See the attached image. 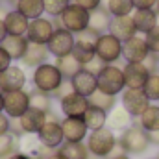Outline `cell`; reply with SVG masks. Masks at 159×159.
Wrapping results in <instances>:
<instances>
[{
    "mask_svg": "<svg viewBox=\"0 0 159 159\" xmlns=\"http://www.w3.org/2000/svg\"><path fill=\"white\" fill-rule=\"evenodd\" d=\"M87 150L93 157L96 159H109L111 152L117 148L119 144V137L115 135L113 129H109L107 126L102 128V129H96V131H89L87 135Z\"/></svg>",
    "mask_w": 159,
    "mask_h": 159,
    "instance_id": "obj_1",
    "label": "cell"
},
{
    "mask_svg": "<svg viewBox=\"0 0 159 159\" xmlns=\"http://www.w3.org/2000/svg\"><path fill=\"white\" fill-rule=\"evenodd\" d=\"M119 144L128 156H143L150 146V135L144 131L137 122H133L129 128H126L119 137Z\"/></svg>",
    "mask_w": 159,
    "mask_h": 159,
    "instance_id": "obj_2",
    "label": "cell"
},
{
    "mask_svg": "<svg viewBox=\"0 0 159 159\" xmlns=\"http://www.w3.org/2000/svg\"><path fill=\"white\" fill-rule=\"evenodd\" d=\"M63 74L59 72V69L56 67V63H43L37 69H34V74H32V85L35 91L41 93H46V94H52L57 91V87L63 83Z\"/></svg>",
    "mask_w": 159,
    "mask_h": 159,
    "instance_id": "obj_3",
    "label": "cell"
},
{
    "mask_svg": "<svg viewBox=\"0 0 159 159\" xmlns=\"http://www.w3.org/2000/svg\"><path fill=\"white\" fill-rule=\"evenodd\" d=\"M96 81H98V91L111 94V96L122 94V91L126 89L124 70L119 65H106L100 70V74L96 76Z\"/></svg>",
    "mask_w": 159,
    "mask_h": 159,
    "instance_id": "obj_4",
    "label": "cell"
},
{
    "mask_svg": "<svg viewBox=\"0 0 159 159\" xmlns=\"http://www.w3.org/2000/svg\"><path fill=\"white\" fill-rule=\"evenodd\" d=\"M89 17H91V11H87L83 7H80L78 4L70 2L67 6V9L59 15V22H61V28L78 35L80 32L89 28Z\"/></svg>",
    "mask_w": 159,
    "mask_h": 159,
    "instance_id": "obj_5",
    "label": "cell"
},
{
    "mask_svg": "<svg viewBox=\"0 0 159 159\" xmlns=\"http://www.w3.org/2000/svg\"><path fill=\"white\" fill-rule=\"evenodd\" d=\"M150 104L152 102L143 89H124L120 94V106L131 115V119H139L150 107Z\"/></svg>",
    "mask_w": 159,
    "mask_h": 159,
    "instance_id": "obj_6",
    "label": "cell"
},
{
    "mask_svg": "<svg viewBox=\"0 0 159 159\" xmlns=\"http://www.w3.org/2000/svg\"><path fill=\"white\" fill-rule=\"evenodd\" d=\"M94 52H96V57L102 59L106 65H115L122 57V41H119L115 35H111L109 32L102 34L98 37Z\"/></svg>",
    "mask_w": 159,
    "mask_h": 159,
    "instance_id": "obj_7",
    "label": "cell"
},
{
    "mask_svg": "<svg viewBox=\"0 0 159 159\" xmlns=\"http://www.w3.org/2000/svg\"><path fill=\"white\" fill-rule=\"evenodd\" d=\"M74 44H76V35L74 34H70L65 28H56L50 41L46 43V48H48L50 56H54L57 59V57H65V56L72 54Z\"/></svg>",
    "mask_w": 159,
    "mask_h": 159,
    "instance_id": "obj_8",
    "label": "cell"
},
{
    "mask_svg": "<svg viewBox=\"0 0 159 159\" xmlns=\"http://www.w3.org/2000/svg\"><path fill=\"white\" fill-rule=\"evenodd\" d=\"M30 109V91L20 89L13 93H4V113L9 119H20Z\"/></svg>",
    "mask_w": 159,
    "mask_h": 159,
    "instance_id": "obj_9",
    "label": "cell"
},
{
    "mask_svg": "<svg viewBox=\"0 0 159 159\" xmlns=\"http://www.w3.org/2000/svg\"><path fill=\"white\" fill-rule=\"evenodd\" d=\"M150 56V48L143 35H135L131 39L122 43V57L126 63H144L146 57Z\"/></svg>",
    "mask_w": 159,
    "mask_h": 159,
    "instance_id": "obj_10",
    "label": "cell"
},
{
    "mask_svg": "<svg viewBox=\"0 0 159 159\" xmlns=\"http://www.w3.org/2000/svg\"><path fill=\"white\" fill-rule=\"evenodd\" d=\"M54 32H56V26H54L52 19L50 17H39L35 20H30L26 39L30 43H35V44H46Z\"/></svg>",
    "mask_w": 159,
    "mask_h": 159,
    "instance_id": "obj_11",
    "label": "cell"
},
{
    "mask_svg": "<svg viewBox=\"0 0 159 159\" xmlns=\"http://www.w3.org/2000/svg\"><path fill=\"white\" fill-rule=\"evenodd\" d=\"M26 70L20 65H11L9 69H6L0 74V91L2 93H13V91H20L26 87Z\"/></svg>",
    "mask_w": 159,
    "mask_h": 159,
    "instance_id": "obj_12",
    "label": "cell"
},
{
    "mask_svg": "<svg viewBox=\"0 0 159 159\" xmlns=\"http://www.w3.org/2000/svg\"><path fill=\"white\" fill-rule=\"evenodd\" d=\"M41 144L57 150L63 143H65V135L61 129V120H46V124L43 126L37 133Z\"/></svg>",
    "mask_w": 159,
    "mask_h": 159,
    "instance_id": "obj_13",
    "label": "cell"
},
{
    "mask_svg": "<svg viewBox=\"0 0 159 159\" xmlns=\"http://www.w3.org/2000/svg\"><path fill=\"white\" fill-rule=\"evenodd\" d=\"M61 129L65 135V143H85L89 135L85 122L80 117H65L61 120Z\"/></svg>",
    "mask_w": 159,
    "mask_h": 159,
    "instance_id": "obj_14",
    "label": "cell"
},
{
    "mask_svg": "<svg viewBox=\"0 0 159 159\" xmlns=\"http://www.w3.org/2000/svg\"><path fill=\"white\" fill-rule=\"evenodd\" d=\"M122 70L126 80V89H143L146 80L152 74L144 63H126Z\"/></svg>",
    "mask_w": 159,
    "mask_h": 159,
    "instance_id": "obj_15",
    "label": "cell"
},
{
    "mask_svg": "<svg viewBox=\"0 0 159 159\" xmlns=\"http://www.w3.org/2000/svg\"><path fill=\"white\" fill-rule=\"evenodd\" d=\"M87 109H89V98L81 96L78 93H72V94L59 100V111L63 113V117H80V119H83Z\"/></svg>",
    "mask_w": 159,
    "mask_h": 159,
    "instance_id": "obj_16",
    "label": "cell"
},
{
    "mask_svg": "<svg viewBox=\"0 0 159 159\" xmlns=\"http://www.w3.org/2000/svg\"><path fill=\"white\" fill-rule=\"evenodd\" d=\"M131 19L137 28V34H143V35L152 32L159 24V13L156 9H135L131 13Z\"/></svg>",
    "mask_w": 159,
    "mask_h": 159,
    "instance_id": "obj_17",
    "label": "cell"
},
{
    "mask_svg": "<svg viewBox=\"0 0 159 159\" xmlns=\"http://www.w3.org/2000/svg\"><path fill=\"white\" fill-rule=\"evenodd\" d=\"M109 34L115 35L122 43L131 39V37H135L137 35V28L133 24L131 15H128V17H113L111 24H109Z\"/></svg>",
    "mask_w": 159,
    "mask_h": 159,
    "instance_id": "obj_18",
    "label": "cell"
},
{
    "mask_svg": "<svg viewBox=\"0 0 159 159\" xmlns=\"http://www.w3.org/2000/svg\"><path fill=\"white\" fill-rule=\"evenodd\" d=\"M48 120V115L44 111H39V109H34L30 107L20 119H19V124L22 128V133H39V129L46 124Z\"/></svg>",
    "mask_w": 159,
    "mask_h": 159,
    "instance_id": "obj_19",
    "label": "cell"
},
{
    "mask_svg": "<svg viewBox=\"0 0 159 159\" xmlns=\"http://www.w3.org/2000/svg\"><path fill=\"white\" fill-rule=\"evenodd\" d=\"M2 19H4L7 35H26L28 26H30V20L24 15H20L17 9H7Z\"/></svg>",
    "mask_w": 159,
    "mask_h": 159,
    "instance_id": "obj_20",
    "label": "cell"
},
{
    "mask_svg": "<svg viewBox=\"0 0 159 159\" xmlns=\"http://www.w3.org/2000/svg\"><path fill=\"white\" fill-rule=\"evenodd\" d=\"M48 57H50V52L46 48V44H35V43H30L28 44V50L22 57V65L28 67V69H37L43 63H48Z\"/></svg>",
    "mask_w": 159,
    "mask_h": 159,
    "instance_id": "obj_21",
    "label": "cell"
},
{
    "mask_svg": "<svg viewBox=\"0 0 159 159\" xmlns=\"http://www.w3.org/2000/svg\"><path fill=\"white\" fill-rule=\"evenodd\" d=\"M70 81H72L74 93H78V94L85 96V98H89L93 93H96V91H98V81H96V76H94V74H91V72H87L85 69H83V70H80L78 74L70 80Z\"/></svg>",
    "mask_w": 159,
    "mask_h": 159,
    "instance_id": "obj_22",
    "label": "cell"
},
{
    "mask_svg": "<svg viewBox=\"0 0 159 159\" xmlns=\"http://www.w3.org/2000/svg\"><path fill=\"white\" fill-rule=\"evenodd\" d=\"M28 44H30V41L26 39V35H7L2 43V48L9 54V57L13 61H22V57L28 50Z\"/></svg>",
    "mask_w": 159,
    "mask_h": 159,
    "instance_id": "obj_23",
    "label": "cell"
},
{
    "mask_svg": "<svg viewBox=\"0 0 159 159\" xmlns=\"http://www.w3.org/2000/svg\"><path fill=\"white\" fill-rule=\"evenodd\" d=\"M15 9L28 20H35L39 17H44V0H17Z\"/></svg>",
    "mask_w": 159,
    "mask_h": 159,
    "instance_id": "obj_24",
    "label": "cell"
},
{
    "mask_svg": "<svg viewBox=\"0 0 159 159\" xmlns=\"http://www.w3.org/2000/svg\"><path fill=\"white\" fill-rule=\"evenodd\" d=\"M107 117H109L107 111L94 107V106H89V109L83 115V122H85L89 131H96V129H102L107 126Z\"/></svg>",
    "mask_w": 159,
    "mask_h": 159,
    "instance_id": "obj_25",
    "label": "cell"
},
{
    "mask_svg": "<svg viewBox=\"0 0 159 159\" xmlns=\"http://www.w3.org/2000/svg\"><path fill=\"white\" fill-rule=\"evenodd\" d=\"M111 19H113V17L109 15V11H107L104 6H100L98 9L91 11V17H89V28L94 30V32H98L100 35H102V34H107V32H109Z\"/></svg>",
    "mask_w": 159,
    "mask_h": 159,
    "instance_id": "obj_26",
    "label": "cell"
},
{
    "mask_svg": "<svg viewBox=\"0 0 159 159\" xmlns=\"http://www.w3.org/2000/svg\"><path fill=\"white\" fill-rule=\"evenodd\" d=\"M133 124V119H131V115L122 107V106H119V107H115L111 113H109V117H107V128L109 129H113V131H124L126 128H129Z\"/></svg>",
    "mask_w": 159,
    "mask_h": 159,
    "instance_id": "obj_27",
    "label": "cell"
},
{
    "mask_svg": "<svg viewBox=\"0 0 159 159\" xmlns=\"http://www.w3.org/2000/svg\"><path fill=\"white\" fill-rule=\"evenodd\" d=\"M57 152H59V156L63 159H89L91 157L85 143H63L57 148Z\"/></svg>",
    "mask_w": 159,
    "mask_h": 159,
    "instance_id": "obj_28",
    "label": "cell"
},
{
    "mask_svg": "<svg viewBox=\"0 0 159 159\" xmlns=\"http://www.w3.org/2000/svg\"><path fill=\"white\" fill-rule=\"evenodd\" d=\"M56 67L59 69V72L63 74V78H67V80H72L80 70H83V65L80 63L72 54H69L65 57H57L56 59Z\"/></svg>",
    "mask_w": 159,
    "mask_h": 159,
    "instance_id": "obj_29",
    "label": "cell"
},
{
    "mask_svg": "<svg viewBox=\"0 0 159 159\" xmlns=\"http://www.w3.org/2000/svg\"><path fill=\"white\" fill-rule=\"evenodd\" d=\"M144 131L152 133V131H157L159 129V106L156 104H150V107L135 120Z\"/></svg>",
    "mask_w": 159,
    "mask_h": 159,
    "instance_id": "obj_30",
    "label": "cell"
},
{
    "mask_svg": "<svg viewBox=\"0 0 159 159\" xmlns=\"http://www.w3.org/2000/svg\"><path fill=\"white\" fill-rule=\"evenodd\" d=\"M102 6L109 11L111 17H128L135 11L131 0H104Z\"/></svg>",
    "mask_w": 159,
    "mask_h": 159,
    "instance_id": "obj_31",
    "label": "cell"
},
{
    "mask_svg": "<svg viewBox=\"0 0 159 159\" xmlns=\"http://www.w3.org/2000/svg\"><path fill=\"white\" fill-rule=\"evenodd\" d=\"M41 146H43V144H41L37 133H24V135L19 137V150H20L22 154L30 156V157H35V156L39 154Z\"/></svg>",
    "mask_w": 159,
    "mask_h": 159,
    "instance_id": "obj_32",
    "label": "cell"
},
{
    "mask_svg": "<svg viewBox=\"0 0 159 159\" xmlns=\"http://www.w3.org/2000/svg\"><path fill=\"white\" fill-rule=\"evenodd\" d=\"M89 106H94V107H100L107 113H111L115 107H117V96H111V94H106L102 91H96L89 96Z\"/></svg>",
    "mask_w": 159,
    "mask_h": 159,
    "instance_id": "obj_33",
    "label": "cell"
},
{
    "mask_svg": "<svg viewBox=\"0 0 159 159\" xmlns=\"http://www.w3.org/2000/svg\"><path fill=\"white\" fill-rule=\"evenodd\" d=\"M54 98L52 94H46V93H41V91H30V107L34 109H39V111H44V113H50L52 111V104Z\"/></svg>",
    "mask_w": 159,
    "mask_h": 159,
    "instance_id": "obj_34",
    "label": "cell"
},
{
    "mask_svg": "<svg viewBox=\"0 0 159 159\" xmlns=\"http://www.w3.org/2000/svg\"><path fill=\"white\" fill-rule=\"evenodd\" d=\"M17 152H20L19 150V135H13V133L0 135V159L11 157Z\"/></svg>",
    "mask_w": 159,
    "mask_h": 159,
    "instance_id": "obj_35",
    "label": "cell"
},
{
    "mask_svg": "<svg viewBox=\"0 0 159 159\" xmlns=\"http://www.w3.org/2000/svg\"><path fill=\"white\" fill-rule=\"evenodd\" d=\"M70 2L72 0H44V13L50 19H56V17H59L67 9V6Z\"/></svg>",
    "mask_w": 159,
    "mask_h": 159,
    "instance_id": "obj_36",
    "label": "cell"
},
{
    "mask_svg": "<svg viewBox=\"0 0 159 159\" xmlns=\"http://www.w3.org/2000/svg\"><path fill=\"white\" fill-rule=\"evenodd\" d=\"M144 94L148 96L150 102H159V72L150 74V78L146 80L144 87H143Z\"/></svg>",
    "mask_w": 159,
    "mask_h": 159,
    "instance_id": "obj_37",
    "label": "cell"
},
{
    "mask_svg": "<svg viewBox=\"0 0 159 159\" xmlns=\"http://www.w3.org/2000/svg\"><path fill=\"white\" fill-rule=\"evenodd\" d=\"M72 56L85 67L89 61H93V59L96 57V52H94V48H89V46H83V44L76 43V44H74V50H72Z\"/></svg>",
    "mask_w": 159,
    "mask_h": 159,
    "instance_id": "obj_38",
    "label": "cell"
},
{
    "mask_svg": "<svg viewBox=\"0 0 159 159\" xmlns=\"http://www.w3.org/2000/svg\"><path fill=\"white\" fill-rule=\"evenodd\" d=\"M98 37H100V34H98V32H94V30L87 28V30L80 32L78 35H76V43H80V44H83V46H89V48H94V50H96Z\"/></svg>",
    "mask_w": 159,
    "mask_h": 159,
    "instance_id": "obj_39",
    "label": "cell"
},
{
    "mask_svg": "<svg viewBox=\"0 0 159 159\" xmlns=\"http://www.w3.org/2000/svg\"><path fill=\"white\" fill-rule=\"evenodd\" d=\"M144 41H146V44H148V48H150V54L159 56V24L152 30V32H148V34L144 35Z\"/></svg>",
    "mask_w": 159,
    "mask_h": 159,
    "instance_id": "obj_40",
    "label": "cell"
},
{
    "mask_svg": "<svg viewBox=\"0 0 159 159\" xmlns=\"http://www.w3.org/2000/svg\"><path fill=\"white\" fill-rule=\"evenodd\" d=\"M74 93V87H72V81L70 80H63V83L57 87V91L56 93H52V98H56L57 102L61 100V98H65V96H69V94H72Z\"/></svg>",
    "mask_w": 159,
    "mask_h": 159,
    "instance_id": "obj_41",
    "label": "cell"
},
{
    "mask_svg": "<svg viewBox=\"0 0 159 159\" xmlns=\"http://www.w3.org/2000/svg\"><path fill=\"white\" fill-rule=\"evenodd\" d=\"M104 67H106V63H104L102 59H98V57H94V59H93V61H89V63H87V65H85L83 69H85L87 72H91V74H94V76H98V74H100V70H102Z\"/></svg>",
    "mask_w": 159,
    "mask_h": 159,
    "instance_id": "obj_42",
    "label": "cell"
},
{
    "mask_svg": "<svg viewBox=\"0 0 159 159\" xmlns=\"http://www.w3.org/2000/svg\"><path fill=\"white\" fill-rule=\"evenodd\" d=\"M74 4H78L80 7H83V9H87V11H94V9H98L100 6H102V2L104 0H72Z\"/></svg>",
    "mask_w": 159,
    "mask_h": 159,
    "instance_id": "obj_43",
    "label": "cell"
},
{
    "mask_svg": "<svg viewBox=\"0 0 159 159\" xmlns=\"http://www.w3.org/2000/svg\"><path fill=\"white\" fill-rule=\"evenodd\" d=\"M13 65V59L9 57V54L2 48V44H0V74L6 70V69H9Z\"/></svg>",
    "mask_w": 159,
    "mask_h": 159,
    "instance_id": "obj_44",
    "label": "cell"
},
{
    "mask_svg": "<svg viewBox=\"0 0 159 159\" xmlns=\"http://www.w3.org/2000/svg\"><path fill=\"white\" fill-rule=\"evenodd\" d=\"M135 9H156L157 0H131Z\"/></svg>",
    "mask_w": 159,
    "mask_h": 159,
    "instance_id": "obj_45",
    "label": "cell"
},
{
    "mask_svg": "<svg viewBox=\"0 0 159 159\" xmlns=\"http://www.w3.org/2000/svg\"><path fill=\"white\" fill-rule=\"evenodd\" d=\"M11 131V119L6 113H0V135H6Z\"/></svg>",
    "mask_w": 159,
    "mask_h": 159,
    "instance_id": "obj_46",
    "label": "cell"
},
{
    "mask_svg": "<svg viewBox=\"0 0 159 159\" xmlns=\"http://www.w3.org/2000/svg\"><path fill=\"white\" fill-rule=\"evenodd\" d=\"M7 37V30H6V24H4V19L0 17V44L4 43V39Z\"/></svg>",
    "mask_w": 159,
    "mask_h": 159,
    "instance_id": "obj_47",
    "label": "cell"
},
{
    "mask_svg": "<svg viewBox=\"0 0 159 159\" xmlns=\"http://www.w3.org/2000/svg\"><path fill=\"white\" fill-rule=\"evenodd\" d=\"M148 135H150V143H152V144H156V146H159V129H157V131L148 133Z\"/></svg>",
    "mask_w": 159,
    "mask_h": 159,
    "instance_id": "obj_48",
    "label": "cell"
},
{
    "mask_svg": "<svg viewBox=\"0 0 159 159\" xmlns=\"http://www.w3.org/2000/svg\"><path fill=\"white\" fill-rule=\"evenodd\" d=\"M7 159H32V157L26 156V154H22V152H17V154H13L11 157H7Z\"/></svg>",
    "mask_w": 159,
    "mask_h": 159,
    "instance_id": "obj_49",
    "label": "cell"
},
{
    "mask_svg": "<svg viewBox=\"0 0 159 159\" xmlns=\"http://www.w3.org/2000/svg\"><path fill=\"white\" fill-rule=\"evenodd\" d=\"M46 159H63V157H61V156H59V152L56 150V152H52V154H50Z\"/></svg>",
    "mask_w": 159,
    "mask_h": 159,
    "instance_id": "obj_50",
    "label": "cell"
},
{
    "mask_svg": "<svg viewBox=\"0 0 159 159\" xmlns=\"http://www.w3.org/2000/svg\"><path fill=\"white\" fill-rule=\"evenodd\" d=\"M0 113H4V93L0 91Z\"/></svg>",
    "mask_w": 159,
    "mask_h": 159,
    "instance_id": "obj_51",
    "label": "cell"
},
{
    "mask_svg": "<svg viewBox=\"0 0 159 159\" xmlns=\"http://www.w3.org/2000/svg\"><path fill=\"white\" fill-rule=\"evenodd\" d=\"M111 159H131V156H128V154H122V156H117V157H111Z\"/></svg>",
    "mask_w": 159,
    "mask_h": 159,
    "instance_id": "obj_52",
    "label": "cell"
},
{
    "mask_svg": "<svg viewBox=\"0 0 159 159\" xmlns=\"http://www.w3.org/2000/svg\"><path fill=\"white\" fill-rule=\"evenodd\" d=\"M6 4H11V0H0V6H6Z\"/></svg>",
    "mask_w": 159,
    "mask_h": 159,
    "instance_id": "obj_53",
    "label": "cell"
},
{
    "mask_svg": "<svg viewBox=\"0 0 159 159\" xmlns=\"http://www.w3.org/2000/svg\"><path fill=\"white\" fill-rule=\"evenodd\" d=\"M156 11L159 13V0H157V4H156Z\"/></svg>",
    "mask_w": 159,
    "mask_h": 159,
    "instance_id": "obj_54",
    "label": "cell"
},
{
    "mask_svg": "<svg viewBox=\"0 0 159 159\" xmlns=\"http://www.w3.org/2000/svg\"><path fill=\"white\" fill-rule=\"evenodd\" d=\"M146 159H157V157H146Z\"/></svg>",
    "mask_w": 159,
    "mask_h": 159,
    "instance_id": "obj_55",
    "label": "cell"
},
{
    "mask_svg": "<svg viewBox=\"0 0 159 159\" xmlns=\"http://www.w3.org/2000/svg\"><path fill=\"white\" fill-rule=\"evenodd\" d=\"M32 159H43V157H32Z\"/></svg>",
    "mask_w": 159,
    "mask_h": 159,
    "instance_id": "obj_56",
    "label": "cell"
},
{
    "mask_svg": "<svg viewBox=\"0 0 159 159\" xmlns=\"http://www.w3.org/2000/svg\"><path fill=\"white\" fill-rule=\"evenodd\" d=\"M11 2H13V4H15V2H17V0H11Z\"/></svg>",
    "mask_w": 159,
    "mask_h": 159,
    "instance_id": "obj_57",
    "label": "cell"
},
{
    "mask_svg": "<svg viewBox=\"0 0 159 159\" xmlns=\"http://www.w3.org/2000/svg\"><path fill=\"white\" fill-rule=\"evenodd\" d=\"M157 59H159V56H157Z\"/></svg>",
    "mask_w": 159,
    "mask_h": 159,
    "instance_id": "obj_58",
    "label": "cell"
}]
</instances>
